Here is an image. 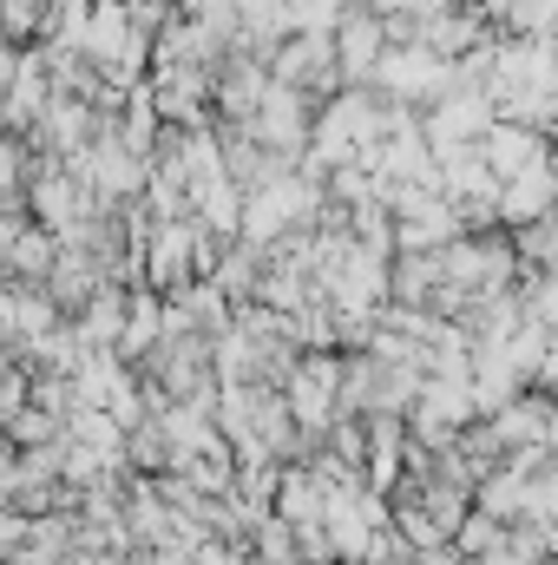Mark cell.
Segmentation results:
<instances>
[{
    "instance_id": "6da1fadb",
    "label": "cell",
    "mask_w": 558,
    "mask_h": 565,
    "mask_svg": "<svg viewBox=\"0 0 558 565\" xmlns=\"http://www.w3.org/2000/svg\"><path fill=\"white\" fill-rule=\"evenodd\" d=\"M20 171H26V151L7 139V145H0V184H20Z\"/></svg>"
}]
</instances>
